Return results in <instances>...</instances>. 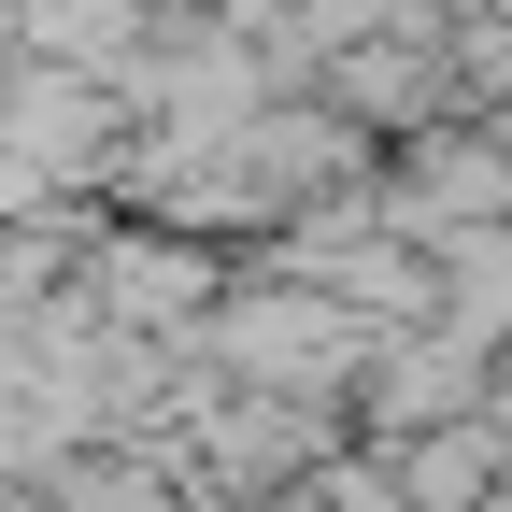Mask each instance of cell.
I'll use <instances>...</instances> for the list:
<instances>
[{"label": "cell", "instance_id": "6da1fadb", "mask_svg": "<svg viewBox=\"0 0 512 512\" xmlns=\"http://www.w3.org/2000/svg\"><path fill=\"white\" fill-rule=\"evenodd\" d=\"M441 285H456V328H512V242H498V228L441 256Z\"/></svg>", "mask_w": 512, "mask_h": 512}]
</instances>
